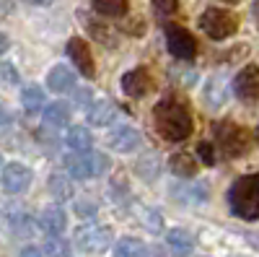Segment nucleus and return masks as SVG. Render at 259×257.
I'll return each mask as SVG.
<instances>
[{"instance_id": "16", "label": "nucleus", "mask_w": 259, "mask_h": 257, "mask_svg": "<svg viewBox=\"0 0 259 257\" xmlns=\"http://www.w3.org/2000/svg\"><path fill=\"white\" fill-rule=\"evenodd\" d=\"M73 83H75V76L70 68H65V65H55L47 76V86L55 91V94H62V91H68L73 89Z\"/></svg>"}, {"instance_id": "27", "label": "nucleus", "mask_w": 259, "mask_h": 257, "mask_svg": "<svg viewBox=\"0 0 259 257\" xmlns=\"http://www.w3.org/2000/svg\"><path fill=\"white\" fill-rule=\"evenodd\" d=\"M158 16H171L179 11V0H150Z\"/></svg>"}, {"instance_id": "7", "label": "nucleus", "mask_w": 259, "mask_h": 257, "mask_svg": "<svg viewBox=\"0 0 259 257\" xmlns=\"http://www.w3.org/2000/svg\"><path fill=\"white\" fill-rule=\"evenodd\" d=\"M166 47L177 60H192L197 55V42H194V36L184 26H177V24L166 26Z\"/></svg>"}, {"instance_id": "33", "label": "nucleus", "mask_w": 259, "mask_h": 257, "mask_svg": "<svg viewBox=\"0 0 259 257\" xmlns=\"http://www.w3.org/2000/svg\"><path fill=\"white\" fill-rule=\"evenodd\" d=\"M24 3H29V6H50L52 0H24Z\"/></svg>"}, {"instance_id": "12", "label": "nucleus", "mask_w": 259, "mask_h": 257, "mask_svg": "<svg viewBox=\"0 0 259 257\" xmlns=\"http://www.w3.org/2000/svg\"><path fill=\"white\" fill-rule=\"evenodd\" d=\"M106 140H109V145L114 148V151L130 154V151H135V148L140 145V133L135 130V127L122 125V127H117V130H112Z\"/></svg>"}, {"instance_id": "3", "label": "nucleus", "mask_w": 259, "mask_h": 257, "mask_svg": "<svg viewBox=\"0 0 259 257\" xmlns=\"http://www.w3.org/2000/svg\"><path fill=\"white\" fill-rule=\"evenodd\" d=\"M215 138H218L221 151L228 159L244 156L249 151V145H251V133L246 130V127L236 125V122H218L215 125Z\"/></svg>"}, {"instance_id": "31", "label": "nucleus", "mask_w": 259, "mask_h": 257, "mask_svg": "<svg viewBox=\"0 0 259 257\" xmlns=\"http://www.w3.org/2000/svg\"><path fill=\"white\" fill-rule=\"evenodd\" d=\"M21 257H41V252L36 247H26V249H21Z\"/></svg>"}, {"instance_id": "28", "label": "nucleus", "mask_w": 259, "mask_h": 257, "mask_svg": "<svg viewBox=\"0 0 259 257\" xmlns=\"http://www.w3.org/2000/svg\"><path fill=\"white\" fill-rule=\"evenodd\" d=\"M197 154H200V159H202L207 166L215 164V154H212V145H210V143H200V145H197Z\"/></svg>"}, {"instance_id": "13", "label": "nucleus", "mask_w": 259, "mask_h": 257, "mask_svg": "<svg viewBox=\"0 0 259 257\" xmlns=\"http://www.w3.org/2000/svg\"><path fill=\"white\" fill-rule=\"evenodd\" d=\"M39 226L47 234H52V237H60L65 226H68V216H65V210L60 205H50L39 213Z\"/></svg>"}, {"instance_id": "14", "label": "nucleus", "mask_w": 259, "mask_h": 257, "mask_svg": "<svg viewBox=\"0 0 259 257\" xmlns=\"http://www.w3.org/2000/svg\"><path fill=\"white\" fill-rule=\"evenodd\" d=\"M166 244H168L174 257H189L192 249H194V237L184 229H171L168 237H166Z\"/></svg>"}, {"instance_id": "23", "label": "nucleus", "mask_w": 259, "mask_h": 257, "mask_svg": "<svg viewBox=\"0 0 259 257\" xmlns=\"http://www.w3.org/2000/svg\"><path fill=\"white\" fill-rule=\"evenodd\" d=\"M50 192H52V198H57V200H70L73 198V185H70L68 177L52 174L50 177Z\"/></svg>"}, {"instance_id": "32", "label": "nucleus", "mask_w": 259, "mask_h": 257, "mask_svg": "<svg viewBox=\"0 0 259 257\" xmlns=\"http://www.w3.org/2000/svg\"><path fill=\"white\" fill-rule=\"evenodd\" d=\"M8 47H11V39H8L6 34H0V55L8 52Z\"/></svg>"}, {"instance_id": "18", "label": "nucleus", "mask_w": 259, "mask_h": 257, "mask_svg": "<svg viewBox=\"0 0 259 257\" xmlns=\"http://www.w3.org/2000/svg\"><path fill=\"white\" fill-rule=\"evenodd\" d=\"M168 166L182 179H189V177L197 174V161H194L192 156H187V154H174V156H171V161H168Z\"/></svg>"}, {"instance_id": "20", "label": "nucleus", "mask_w": 259, "mask_h": 257, "mask_svg": "<svg viewBox=\"0 0 259 257\" xmlns=\"http://www.w3.org/2000/svg\"><path fill=\"white\" fill-rule=\"evenodd\" d=\"M145 254H148V249L135 237H122L114 247V257H145Z\"/></svg>"}, {"instance_id": "5", "label": "nucleus", "mask_w": 259, "mask_h": 257, "mask_svg": "<svg viewBox=\"0 0 259 257\" xmlns=\"http://www.w3.org/2000/svg\"><path fill=\"white\" fill-rule=\"evenodd\" d=\"M109 169V159L104 154H73L68 156V171L73 179H91V177H99Z\"/></svg>"}, {"instance_id": "11", "label": "nucleus", "mask_w": 259, "mask_h": 257, "mask_svg": "<svg viewBox=\"0 0 259 257\" xmlns=\"http://www.w3.org/2000/svg\"><path fill=\"white\" fill-rule=\"evenodd\" d=\"M153 89V81H150L148 70L138 68V70H130L122 76V91L127 96H133V99H143L148 96V91Z\"/></svg>"}, {"instance_id": "6", "label": "nucleus", "mask_w": 259, "mask_h": 257, "mask_svg": "<svg viewBox=\"0 0 259 257\" xmlns=\"http://www.w3.org/2000/svg\"><path fill=\"white\" fill-rule=\"evenodd\" d=\"M114 239V234L109 226H99V224H85L75 231V242L83 252H89V254H99L104 249H109Z\"/></svg>"}, {"instance_id": "10", "label": "nucleus", "mask_w": 259, "mask_h": 257, "mask_svg": "<svg viewBox=\"0 0 259 257\" xmlns=\"http://www.w3.org/2000/svg\"><path fill=\"white\" fill-rule=\"evenodd\" d=\"M31 185V169L24 164H8L3 169V190L11 195H21Z\"/></svg>"}, {"instance_id": "26", "label": "nucleus", "mask_w": 259, "mask_h": 257, "mask_svg": "<svg viewBox=\"0 0 259 257\" xmlns=\"http://www.w3.org/2000/svg\"><path fill=\"white\" fill-rule=\"evenodd\" d=\"M207 101L212 106H218V104L226 101V83L221 78H212L210 81V86H207Z\"/></svg>"}, {"instance_id": "25", "label": "nucleus", "mask_w": 259, "mask_h": 257, "mask_svg": "<svg viewBox=\"0 0 259 257\" xmlns=\"http://www.w3.org/2000/svg\"><path fill=\"white\" fill-rule=\"evenodd\" d=\"M45 254L47 257H70V244L60 237H50L45 242Z\"/></svg>"}, {"instance_id": "21", "label": "nucleus", "mask_w": 259, "mask_h": 257, "mask_svg": "<svg viewBox=\"0 0 259 257\" xmlns=\"http://www.w3.org/2000/svg\"><path fill=\"white\" fill-rule=\"evenodd\" d=\"M91 133L85 130V127H70V133H68V145L73 148L75 154H83V151H91Z\"/></svg>"}, {"instance_id": "8", "label": "nucleus", "mask_w": 259, "mask_h": 257, "mask_svg": "<svg viewBox=\"0 0 259 257\" xmlns=\"http://www.w3.org/2000/svg\"><path fill=\"white\" fill-rule=\"evenodd\" d=\"M68 55H70V60L75 62V68H78L80 76H85V78H94V76H96V62H94L91 47L85 45L83 39L73 36V39L68 42Z\"/></svg>"}, {"instance_id": "24", "label": "nucleus", "mask_w": 259, "mask_h": 257, "mask_svg": "<svg viewBox=\"0 0 259 257\" xmlns=\"http://www.w3.org/2000/svg\"><path fill=\"white\" fill-rule=\"evenodd\" d=\"M21 104H24L26 112H36L41 104H45V91L39 89V86H26L24 91H21Z\"/></svg>"}, {"instance_id": "15", "label": "nucleus", "mask_w": 259, "mask_h": 257, "mask_svg": "<svg viewBox=\"0 0 259 257\" xmlns=\"http://www.w3.org/2000/svg\"><path fill=\"white\" fill-rule=\"evenodd\" d=\"M117 115H119V106H117L114 101H109V99H99L96 104H91V109H89V122L104 127V125L114 122Z\"/></svg>"}, {"instance_id": "30", "label": "nucleus", "mask_w": 259, "mask_h": 257, "mask_svg": "<svg viewBox=\"0 0 259 257\" xmlns=\"http://www.w3.org/2000/svg\"><path fill=\"white\" fill-rule=\"evenodd\" d=\"M3 73H6V78H8L11 83H16V81H18V73H16L11 65H3Z\"/></svg>"}, {"instance_id": "17", "label": "nucleus", "mask_w": 259, "mask_h": 257, "mask_svg": "<svg viewBox=\"0 0 259 257\" xmlns=\"http://www.w3.org/2000/svg\"><path fill=\"white\" fill-rule=\"evenodd\" d=\"M91 6L99 16H106V18H122L130 11L127 0H91Z\"/></svg>"}, {"instance_id": "35", "label": "nucleus", "mask_w": 259, "mask_h": 257, "mask_svg": "<svg viewBox=\"0 0 259 257\" xmlns=\"http://www.w3.org/2000/svg\"><path fill=\"white\" fill-rule=\"evenodd\" d=\"M226 3H236V0H226Z\"/></svg>"}, {"instance_id": "36", "label": "nucleus", "mask_w": 259, "mask_h": 257, "mask_svg": "<svg viewBox=\"0 0 259 257\" xmlns=\"http://www.w3.org/2000/svg\"><path fill=\"white\" fill-rule=\"evenodd\" d=\"M0 164H3V156H0Z\"/></svg>"}, {"instance_id": "19", "label": "nucleus", "mask_w": 259, "mask_h": 257, "mask_svg": "<svg viewBox=\"0 0 259 257\" xmlns=\"http://www.w3.org/2000/svg\"><path fill=\"white\" fill-rule=\"evenodd\" d=\"M83 24H85V29L94 34V39H99L101 45H106V47H114V45H117V36H114V31H112L109 26L99 24V21H94V18H89V16H83Z\"/></svg>"}, {"instance_id": "34", "label": "nucleus", "mask_w": 259, "mask_h": 257, "mask_svg": "<svg viewBox=\"0 0 259 257\" xmlns=\"http://www.w3.org/2000/svg\"><path fill=\"white\" fill-rule=\"evenodd\" d=\"M256 140H259V127H256Z\"/></svg>"}, {"instance_id": "2", "label": "nucleus", "mask_w": 259, "mask_h": 257, "mask_svg": "<svg viewBox=\"0 0 259 257\" xmlns=\"http://www.w3.org/2000/svg\"><path fill=\"white\" fill-rule=\"evenodd\" d=\"M228 205L239 218L256 221L259 218V174L239 177L228 190Z\"/></svg>"}, {"instance_id": "22", "label": "nucleus", "mask_w": 259, "mask_h": 257, "mask_svg": "<svg viewBox=\"0 0 259 257\" xmlns=\"http://www.w3.org/2000/svg\"><path fill=\"white\" fill-rule=\"evenodd\" d=\"M45 120H47V125H68V120H70V106L65 104V101H55V104H50L47 106V112H45Z\"/></svg>"}, {"instance_id": "1", "label": "nucleus", "mask_w": 259, "mask_h": 257, "mask_svg": "<svg viewBox=\"0 0 259 257\" xmlns=\"http://www.w3.org/2000/svg\"><path fill=\"white\" fill-rule=\"evenodd\" d=\"M153 122H156L158 135L171 140V143L187 140L194 130L192 112H189L187 101H182L179 96H163L153 106Z\"/></svg>"}, {"instance_id": "9", "label": "nucleus", "mask_w": 259, "mask_h": 257, "mask_svg": "<svg viewBox=\"0 0 259 257\" xmlns=\"http://www.w3.org/2000/svg\"><path fill=\"white\" fill-rule=\"evenodd\" d=\"M233 91L244 101H256L259 99V68L246 65L244 70H239V76L233 78Z\"/></svg>"}, {"instance_id": "29", "label": "nucleus", "mask_w": 259, "mask_h": 257, "mask_svg": "<svg viewBox=\"0 0 259 257\" xmlns=\"http://www.w3.org/2000/svg\"><path fill=\"white\" fill-rule=\"evenodd\" d=\"M89 96H91V91H89V89L75 91V104H89Z\"/></svg>"}, {"instance_id": "4", "label": "nucleus", "mask_w": 259, "mask_h": 257, "mask_svg": "<svg viewBox=\"0 0 259 257\" xmlns=\"http://www.w3.org/2000/svg\"><path fill=\"white\" fill-rule=\"evenodd\" d=\"M200 29L210 36V39H228L231 34H236L239 29V18H236L231 11L223 8H207L200 16Z\"/></svg>"}]
</instances>
